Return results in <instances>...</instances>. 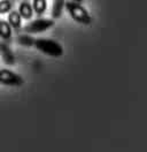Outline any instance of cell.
<instances>
[{
	"label": "cell",
	"mask_w": 147,
	"mask_h": 152,
	"mask_svg": "<svg viewBox=\"0 0 147 152\" xmlns=\"http://www.w3.org/2000/svg\"><path fill=\"white\" fill-rule=\"evenodd\" d=\"M65 10L68 12V14L71 16V19L84 26H89L92 23V16L90 15L89 10H86L84 6L81 4L76 2V1H65Z\"/></svg>",
	"instance_id": "6da1fadb"
},
{
	"label": "cell",
	"mask_w": 147,
	"mask_h": 152,
	"mask_svg": "<svg viewBox=\"0 0 147 152\" xmlns=\"http://www.w3.org/2000/svg\"><path fill=\"white\" fill-rule=\"evenodd\" d=\"M35 48L46 56L59 58L63 56V48L60 43L48 38H38L35 40Z\"/></svg>",
	"instance_id": "7a4b0ae2"
},
{
	"label": "cell",
	"mask_w": 147,
	"mask_h": 152,
	"mask_svg": "<svg viewBox=\"0 0 147 152\" xmlns=\"http://www.w3.org/2000/svg\"><path fill=\"white\" fill-rule=\"evenodd\" d=\"M54 26V20L52 19H36L32 22H29L27 26L23 28V30L27 34H40L44 32L49 28H52Z\"/></svg>",
	"instance_id": "3957f363"
},
{
	"label": "cell",
	"mask_w": 147,
	"mask_h": 152,
	"mask_svg": "<svg viewBox=\"0 0 147 152\" xmlns=\"http://www.w3.org/2000/svg\"><path fill=\"white\" fill-rule=\"evenodd\" d=\"M0 84L18 88L24 84V80L21 75L10 69H0Z\"/></svg>",
	"instance_id": "277c9868"
},
{
	"label": "cell",
	"mask_w": 147,
	"mask_h": 152,
	"mask_svg": "<svg viewBox=\"0 0 147 152\" xmlns=\"http://www.w3.org/2000/svg\"><path fill=\"white\" fill-rule=\"evenodd\" d=\"M0 56L6 65L12 66L15 64V54L8 46V44L5 42H0Z\"/></svg>",
	"instance_id": "5b68a950"
},
{
	"label": "cell",
	"mask_w": 147,
	"mask_h": 152,
	"mask_svg": "<svg viewBox=\"0 0 147 152\" xmlns=\"http://www.w3.org/2000/svg\"><path fill=\"white\" fill-rule=\"evenodd\" d=\"M17 12L23 20H30L33 15V10H32L31 2H29V0H23L18 6Z\"/></svg>",
	"instance_id": "8992f818"
},
{
	"label": "cell",
	"mask_w": 147,
	"mask_h": 152,
	"mask_svg": "<svg viewBox=\"0 0 147 152\" xmlns=\"http://www.w3.org/2000/svg\"><path fill=\"white\" fill-rule=\"evenodd\" d=\"M13 36V29L9 26V23L5 20H0V38L7 43L12 39Z\"/></svg>",
	"instance_id": "52a82bcc"
},
{
	"label": "cell",
	"mask_w": 147,
	"mask_h": 152,
	"mask_svg": "<svg viewBox=\"0 0 147 152\" xmlns=\"http://www.w3.org/2000/svg\"><path fill=\"white\" fill-rule=\"evenodd\" d=\"M7 22L9 23V26L12 27L13 30H20L21 27H22V18L21 15L18 14L17 10H12L8 13V19H7Z\"/></svg>",
	"instance_id": "ba28073f"
},
{
	"label": "cell",
	"mask_w": 147,
	"mask_h": 152,
	"mask_svg": "<svg viewBox=\"0 0 147 152\" xmlns=\"http://www.w3.org/2000/svg\"><path fill=\"white\" fill-rule=\"evenodd\" d=\"M65 6V0H54L52 6V19L56 20L62 16V12Z\"/></svg>",
	"instance_id": "9c48e42d"
},
{
	"label": "cell",
	"mask_w": 147,
	"mask_h": 152,
	"mask_svg": "<svg viewBox=\"0 0 147 152\" xmlns=\"http://www.w3.org/2000/svg\"><path fill=\"white\" fill-rule=\"evenodd\" d=\"M32 10L33 13L43 15L47 10V0H32Z\"/></svg>",
	"instance_id": "30bf717a"
},
{
	"label": "cell",
	"mask_w": 147,
	"mask_h": 152,
	"mask_svg": "<svg viewBox=\"0 0 147 152\" xmlns=\"http://www.w3.org/2000/svg\"><path fill=\"white\" fill-rule=\"evenodd\" d=\"M16 40L22 46H28L29 48V46L35 45V38L31 37L30 35H20V36H17Z\"/></svg>",
	"instance_id": "8fae6325"
},
{
	"label": "cell",
	"mask_w": 147,
	"mask_h": 152,
	"mask_svg": "<svg viewBox=\"0 0 147 152\" xmlns=\"http://www.w3.org/2000/svg\"><path fill=\"white\" fill-rule=\"evenodd\" d=\"M13 10V2L9 0H0V14H8Z\"/></svg>",
	"instance_id": "7c38bea8"
},
{
	"label": "cell",
	"mask_w": 147,
	"mask_h": 152,
	"mask_svg": "<svg viewBox=\"0 0 147 152\" xmlns=\"http://www.w3.org/2000/svg\"><path fill=\"white\" fill-rule=\"evenodd\" d=\"M73 1H76V2H78V4H81L83 0H73Z\"/></svg>",
	"instance_id": "4fadbf2b"
},
{
	"label": "cell",
	"mask_w": 147,
	"mask_h": 152,
	"mask_svg": "<svg viewBox=\"0 0 147 152\" xmlns=\"http://www.w3.org/2000/svg\"><path fill=\"white\" fill-rule=\"evenodd\" d=\"M9 1H12V2H14V1H16V0H9Z\"/></svg>",
	"instance_id": "5bb4252c"
}]
</instances>
